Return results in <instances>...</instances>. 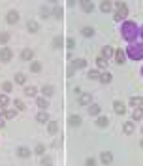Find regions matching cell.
I'll use <instances>...</instances> for the list:
<instances>
[{
  "instance_id": "obj_1",
  "label": "cell",
  "mask_w": 143,
  "mask_h": 166,
  "mask_svg": "<svg viewBox=\"0 0 143 166\" xmlns=\"http://www.w3.org/2000/svg\"><path fill=\"white\" fill-rule=\"evenodd\" d=\"M123 38L126 40V42H134L136 38H138V34H139V30H138V25L134 23V21H124V25H123Z\"/></svg>"
},
{
  "instance_id": "obj_2",
  "label": "cell",
  "mask_w": 143,
  "mask_h": 166,
  "mask_svg": "<svg viewBox=\"0 0 143 166\" xmlns=\"http://www.w3.org/2000/svg\"><path fill=\"white\" fill-rule=\"evenodd\" d=\"M126 55H128L132 61H141V59H143V43L132 42L130 46L126 47Z\"/></svg>"
},
{
  "instance_id": "obj_3",
  "label": "cell",
  "mask_w": 143,
  "mask_h": 166,
  "mask_svg": "<svg viewBox=\"0 0 143 166\" xmlns=\"http://www.w3.org/2000/svg\"><path fill=\"white\" fill-rule=\"evenodd\" d=\"M113 8H115V15H113L115 21H123V19H126V15H128V6H126L124 2H117Z\"/></svg>"
},
{
  "instance_id": "obj_4",
  "label": "cell",
  "mask_w": 143,
  "mask_h": 166,
  "mask_svg": "<svg viewBox=\"0 0 143 166\" xmlns=\"http://www.w3.org/2000/svg\"><path fill=\"white\" fill-rule=\"evenodd\" d=\"M12 59H13V53H12V49L4 46L2 49H0V61H2V62H9Z\"/></svg>"
},
{
  "instance_id": "obj_5",
  "label": "cell",
  "mask_w": 143,
  "mask_h": 166,
  "mask_svg": "<svg viewBox=\"0 0 143 166\" xmlns=\"http://www.w3.org/2000/svg\"><path fill=\"white\" fill-rule=\"evenodd\" d=\"M91 102H92V94L91 93H81L79 98H77L79 106H91Z\"/></svg>"
},
{
  "instance_id": "obj_6",
  "label": "cell",
  "mask_w": 143,
  "mask_h": 166,
  "mask_svg": "<svg viewBox=\"0 0 143 166\" xmlns=\"http://www.w3.org/2000/svg\"><path fill=\"white\" fill-rule=\"evenodd\" d=\"M6 21L9 25H15L17 21H19V12H15V9H9V12L6 13Z\"/></svg>"
},
{
  "instance_id": "obj_7",
  "label": "cell",
  "mask_w": 143,
  "mask_h": 166,
  "mask_svg": "<svg viewBox=\"0 0 143 166\" xmlns=\"http://www.w3.org/2000/svg\"><path fill=\"white\" fill-rule=\"evenodd\" d=\"M100 160H102V164H111L113 162V153L111 151H102Z\"/></svg>"
},
{
  "instance_id": "obj_8",
  "label": "cell",
  "mask_w": 143,
  "mask_h": 166,
  "mask_svg": "<svg viewBox=\"0 0 143 166\" xmlns=\"http://www.w3.org/2000/svg\"><path fill=\"white\" fill-rule=\"evenodd\" d=\"M113 112H115L117 115H124V113H126V106H124L123 102H119V100H117V102L113 104Z\"/></svg>"
},
{
  "instance_id": "obj_9",
  "label": "cell",
  "mask_w": 143,
  "mask_h": 166,
  "mask_svg": "<svg viewBox=\"0 0 143 166\" xmlns=\"http://www.w3.org/2000/svg\"><path fill=\"white\" fill-rule=\"evenodd\" d=\"M32 59H34V51H32V49H23V51H21V61H32Z\"/></svg>"
},
{
  "instance_id": "obj_10",
  "label": "cell",
  "mask_w": 143,
  "mask_h": 166,
  "mask_svg": "<svg viewBox=\"0 0 143 166\" xmlns=\"http://www.w3.org/2000/svg\"><path fill=\"white\" fill-rule=\"evenodd\" d=\"M124 57H126V53H124L123 49H117L115 55H113V59H115L117 64H124Z\"/></svg>"
},
{
  "instance_id": "obj_11",
  "label": "cell",
  "mask_w": 143,
  "mask_h": 166,
  "mask_svg": "<svg viewBox=\"0 0 143 166\" xmlns=\"http://www.w3.org/2000/svg\"><path fill=\"white\" fill-rule=\"evenodd\" d=\"M36 106L40 108V112H45V109H47V106H49V102H47L43 96H38V98H36Z\"/></svg>"
},
{
  "instance_id": "obj_12",
  "label": "cell",
  "mask_w": 143,
  "mask_h": 166,
  "mask_svg": "<svg viewBox=\"0 0 143 166\" xmlns=\"http://www.w3.org/2000/svg\"><path fill=\"white\" fill-rule=\"evenodd\" d=\"M130 106L143 108V96H130Z\"/></svg>"
},
{
  "instance_id": "obj_13",
  "label": "cell",
  "mask_w": 143,
  "mask_h": 166,
  "mask_svg": "<svg viewBox=\"0 0 143 166\" xmlns=\"http://www.w3.org/2000/svg\"><path fill=\"white\" fill-rule=\"evenodd\" d=\"M123 130H124V134H134V130H136V127H134V123L132 121H126V123L123 125Z\"/></svg>"
},
{
  "instance_id": "obj_14",
  "label": "cell",
  "mask_w": 143,
  "mask_h": 166,
  "mask_svg": "<svg viewBox=\"0 0 143 166\" xmlns=\"http://www.w3.org/2000/svg\"><path fill=\"white\" fill-rule=\"evenodd\" d=\"M109 125V119L105 117V115H98V119H96V127H100V128H105Z\"/></svg>"
},
{
  "instance_id": "obj_15",
  "label": "cell",
  "mask_w": 143,
  "mask_h": 166,
  "mask_svg": "<svg viewBox=\"0 0 143 166\" xmlns=\"http://www.w3.org/2000/svg\"><path fill=\"white\" fill-rule=\"evenodd\" d=\"M68 125L70 127H79L81 125V117L79 115H70L68 117Z\"/></svg>"
},
{
  "instance_id": "obj_16",
  "label": "cell",
  "mask_w": 143,
  "mask_h": 166,
  "mask_svg": "<svg viewBox=\"0 0 143 166\" xmlns=\"http://www.w3.org/2000/svg\"><path fill=\"white\" fill-rule=\"evenodd\" d=\"M28 155H30V149H28V147H25V146L17 147V157H21V159H27Z\"/></svg>"
},
{
  "instance_id": "obj_17",
  "label": "cell",
  "mask_w": 143,
  "mask_h": 166,
  "mask_svg": "<svg viewBox=\"0 0 143 166\" xmlns=\"http://www.w3.org/2000/svg\"><path fill=\"white\" fill-rule=\"evenodd\" d=\"M113 55H115V49H113L111 46H105V47H104V51H102V57H104L105 61H107L109 57H113Z\"/></svg>"
},
{
  "instance_id": "obj_18",
  "label": "cell",
  "mask_w": 143,
  "mask_h": 166,
  "mask_svg": "<svg viewBox=\"0 0 143 166\" xmlns=\"http://www.w3.org/2000/svg\"><path fill=\"white\" fill-rule=\"evenodd\" d=\"M41 94H43V96L55 94V87H53V85H43V87H41Z\"/></svg>"
},
{
  "instance_id": "obj_19",
  "label": "cell",
  "mask_w": 143,
  "mask_h": 166,
  "mask_svg": "<svg viewBox=\"0 0 143 166\" xmlns=\"http://www.w3.org/2000/svg\"><path fill=\"white\" fill-rule=\"evenodd\" d=\"M36 121H38V123H40V125H43V123H47V121H49V115H47V112H40V113L36 115Z\"/></svg>"
},
{
  "instance_id": "obj_20",
  "label": "cell",
  "mask_w": 143,
  "mask_h": 166,
  "mask_svg": "<svg viewBox=\"0 0 143 166\" xmlns=\"http://www.w3.org/2000/svg\"><path fill=\"white\" fill-rule=\"evenodd\" d=\"M87 112H89V115H98V113L102 112V108L98 106V104H91V106H89V109H87Z\"/></svg>"
},
{
  "instance_id": "obj_21",
  "label": "cell",
  "mask_w": 143,
  "mask_h": 166,
  "mask_svg": "<svg viewBox=\"0 0 143 166\" xmlns=\"http://www.w3.org/2000/svg\"><path fill=\"white\" fill-rule=\"evenodd\" d=\"M72 66H73V70H77V68H85V66H87V61H85V59H75V61L72 62Z\"/></svg>"
},
{
  "instance_id": "obj_22",
  "label": "cell",
  "mask_w": 143,
  "mask_h": 166,
  "mask_svg": "<svg viewBox=\"0 0 143 166\" xmlns=\"http://www.w3.org/2000/svg\"><path fill=\"white\" fill-rule=\"evenodd\" d=\"M30 72L40 74V72H41V62H38V61H32V62H30Z\"/></svg>"
},
{
  "instance_id": "obj_23",
  "label": "cell",
  "mask_w": 143,
  "mask_h": 166,
  "mask_svg": "<svg viewBox=\"0 0 143 166\" xmlns=\"http://www.w3.org/2000/svg\"><path fill=\"white\" fill-rule=\"evenodd\" d=\"M27 30H28V32H38V30H40V25L36 23V21H28V23H27Z\"/></svg>"
},
{
  "instance_id": "obj_24",
  "label": "cell",
  "mask_w": 143,
  "mask_h": 166,
  "mask_svg": "<svg viewBox=\"0 0 143 166\" xmlns=\"http://www.w3.org/2000/svg\"><path fill=\"white\" fill-rule=\"evenodd\" d=\"M100 9H102L104 13H107V12H111V9H113V4H111V2H107V0H104V2L100 4Z\"/></svg>"
},
{
  "instance_id": "obj_25",
  "label": "cell",
  "mask_w": 143,
  "mask_h": 166,
  "mask_svg": "<svg viewBox=\"0 0 143 166\" xmlns=\"http://www.w3.org/2000/svg\"><path fill=\"white\" fill-rule=\"evenodd\" d=\"M15 83H17V85H25V83H27V76L21 74V72H17V74H15Z\"/></svg>"
},
{
  "instance_id": "obj_26",
  "label": "cell",
  "mask_w": 143,
  "mask_h": 166,
  "mask_svg": "<svg viewBox=\"0 0 143 166\" xmlns=\"http://www.w3.org/2000/svg\"><path fill=\"white\" fill-rule=\"evenodd\" d=\"M36 93H38V89H36L34 85H27L25 87V94L27 96H36Z\"/></svg>"
},
{
  "instance_id": "obj_27",
  "label": "cell",
  "mask_w": 143,
  "mask_h": 166,
  "mask_svg": "<svg viewBox=\"0 0 143 166\" xmlns=\"http://www.w3.org/2000/svg\"><path fill=\"white\" fill-rule=\"evenodd\" d=\"M81 8H83V12H92L94 4L91 2V0H83V2H81Z\"/></svg>"
},
{
  "instance_id": "obj_28",
  "label": "cell",
  "mask_w": 143,
  "mask_h": 166,
  "mask_svg": "<svg viewBox=\"0 0 143 166\" xmlns=\"http://www.w3.org/2000/svg\"><path fill=\"white\" fill-rule=\"evenodd\" d=\"M62 43H64L62 36H55V38H53V47H55V49H60V47H62Z\"/></svg>"
},
{
  "instance_id": "obj_29",
  "label": "cell",
  "mask_w": 143,
  "mask_h": 166,
  "mask_svg": "<svg viewBox=\"0 0 143 166\" xmlns=\"http://www.w3.org/2000/svg\"><path fill=\"white\" fill-rule=\"evenodd\" d=\"M59 132V123L57 121H49V134H57Z\"/></svg>"
},
{
  "instance_id": "obj_30",
  "label": "cell",
  "mask_w": 143,
  "mask_h": 166,
  "mask_svg": "<svg viewBox=\"0 0 143 166\" xmlns=\"http://www.w3.org/2000/svg\"><path fill=\"white\" fill-rule=\"evenodd\" d=\"M132 119H134V121L143 119V109H141V108H136V109H134V113H132Z\"/></svg>"
},
{
  "instance_id": "obj_31",
  "label": "cell",
  "mask_w": 143,
  "mask_h": 166,
  "mask_svg": "<svg viewBox=\"0 0 143 166\" xmlns=\"http://www.w3.org/2000/svg\"><path fill=\"white\" fill-rule=\"evenodd\" d=\"M2 91H4V94L12 93V91H13V85H12V81H4V83H2Z\"/></svg>"
},
{
  "instance_id": "obj_32",
  "label": "cell",
  "mask_w": 143,
  "mask_h": 166,
  "mask_svg": "<svg viewBox=\"0 0 143 166\" xmlns=\"http://www.w3.org/2000/svg\"><path fill=\"white\" fill-rule=\"evenodd\" d=\"M15 115H17V109H9V108L4 109V119H13Z\"/></svg>"
},
{
  "instance_id": "obj_33",
  "label": "cell",
  "mask_w": 143,
  "mask_h": 166,
  "mask_svg": "<svg viewBox=\"0 0 143 166\" xmlns=\"http://www.w3.org/2000/svg\"><path fill=\"white\" fill-rule=\"evenodd\" d=\"M0 106H2L4 109H8V106H9V98H8V94H0Z\"/></svg>"
},
{
  "instance_id": "obj_34",
  "label": "cell",
  "mask_w": 143,
  "mask_h": 166,
  "mask_svg": "<svg viewBox=\"0 0 143 166\" xmlns=\"http://www.w3.org/2000/svg\"><path fill=\"white\" fill-rule=\"evenodd\" d=\"M100 79H102V83H111V79H113V76L109 74V72H104L102 76H100Z\"/></svg>"
},
{
  "instance_id": "obj_35",
  "label": "cell",
  "mask_w": 143,
  "mask_h": 166,
  "mask_svg": "<svg viewBox=\"0 0 143 166\" xmlns=\"http://www.w3.org/2000/svg\"><path fill=\"white\" fill-rule=\"evenodd\" d=\"M96 66H98V68H102V70H104L105 66H107V61H105V59L102 57V55H100V57L96 59Z\"/></svg>"
},
{
  "instance_id": "obj_36",
  "label": "cell",
  "mask_w": 143,
  "mask_h": 166,
  "mask_svg": "<svg viewBox=\"0 0 143 166\" xmlns=\"http://www.w3.org/2000/svg\"><path fill=\"white\" fill-rule=\"evenodd\" d=\"M53 17L62 19V8H60V6H55V8H53Z\"/></svg>"
},
{
  "instance_id": "obj_37",
  "label": "cell",
  "mask_w": 143,
  "mask_h": 166,
  "mask_svg": "<svg viewBox=\"0 0 143 166\" xmlns=\"http://www.w3.org/2000/svg\"><path fill=\"white\" fill-rule=\"evenodd\" d=\"M81 34H83V36H92V34H94V28H92V27H83Z\"/></svg>"
},
{
  "instance_id": "obj_38",
  "label": "cell",
  "mask_w": 143,
  "mask_h": 166,
  "mask_svg": "<svg viewBox=\"0 0 143 166\" xmlns=\"http://www.w3.org/2000/svg\"><path fill=\"white\" fill-rule=\"evenodd\" d=\"M87 76H89V79H100V76H102V74L98 72V70H91Z\"/></svg>"
},
{
  "instance_id": "obj_39",
  "label": "cell",
  "mask_w": 143,
  "mask_h": 166,
  "mask_svg": "<svg viewBox=\"0 0 143 166\" xmlns=\"http://www.w3.org/2000/svg\"><path fill=\"white\" fill-rule=\"evenodd\" d=\"M13 106H15V109H17V112H23V109L27 108L23 100H15V102H13Z\"/></svg>"
},
{
  "instance_id": "obj_40",
  "label": "cell",
  "mask_w": 143,
  "mask_h": 166,
  "mask_svg": "<svg viewBox=\"0 0 143 166\" xmlns=\"http://www.w3.org/2000/svg\"><path fill=\"white\" fill-rule=\"evenodd\" d=\"M34 153L38 155V157H41V155L45 153V146H41V143H38V146H36V149H34Z\"/></svg>"
},
{
  "instance_id": "obj_41",
  "label": "cell",
  "mask_w": 143,
  "mask_h": 166,
  "mask_svg": "<svg viewBox=\"0 0 143 166\" xmlns=\"http://www.w3.org/2000/svg\"><path fill=\"white\" fill-rule=\"evenodd\" d=\"M66 47H68L70 51L75 49V40H73V38H68V40H66Z\"/></svg>"
},
{
  "instance_id": "obj_42",
  "label": "cell",
  "mask_w": 143,
  "mask_h": 166,
  "mask_svg": "<svg viewBox=\"0 0 143 166\" xmlns=\"http://www.w3.org/2000/svg\"><path fill=\"white\" fill-rule=\"evenodd\" d=\"M0 42H2V43L9 42V34H8V32H0Z\"/></svg>"
},
{
  "instance_id": "obj_43",
  "label": "cell",
  "mask_w": 143,
  "mask_h": 166,
  "mask_svg": "<svg viewBox=\"0 0 143 166\" xmlns=\"http://www.w3.org/2000/svg\"><path fill=\"white\" fill-rule=\"evenodd\" d=\"M51 162H53L51 157H43V159H41V164H43V166H51Z\"/></svg>"
},
{
  "instance_id": "obj_44",
  "label": "cell",
  "mask_w": 143,
  "mask_h": 166,
  "mask_svg": "<svg viewBox=\"0 0 143 166\" xmlns=\"http://www.w3.org/2000/svg\"><path fill=\"white\" fill-rule=\"evenodd\" d=\"M41 17H43V19L49 17V9H47V8H41Z\"/></svg>"
},
{
  "instance_id": "obj_45",
  "label": "cell",
  "mask_w": 143,
  "mask_h": 166,
  "mask_svg": "<svg viewBox=\"0 0 143 166\" xmlns=\"http://www.w3.org/2000/svg\"><path fill=\"white\" fill-rule=\"evenodd\" d=\"M87 166H94V159H87Z\"/></svg>"
},
{
  "instance_id": "obj_46",
  "label": "cell",
  "mask_w": 143,
  "mask_h": 166,
  "mask_svg": "<svg viewBox=\"0 0 143 166\" xmlns=\"http://www.w3.org/2000/svg\"><path fill=\"white\" fill-rule=\"evenodd\" d=\"M73 72H75V70H73V66H70V68H68V76L72 77V76H73Z\"/></svg>"
},
{
  "instance_id": "obj_47",
  "label": "cell",
  "mask_w": 143,
  "mask_h": 166,
  "mask_svg": "<svg viewBox=\"0 0 143 166\" xmlns=\"http://www.w3.org/2000/svg\"><path fill=\"white\" fill-rule=\"evenodd\" d=\"M139 34H141V38H143V27H141V30H139Z\"/></svg>"
},
{
  "instance_id": "obj_48",
  "label": "cell",
  "mask_w": 143,
  "mask_h": 166,
  "mask_svg": "<svg viewBox=\"0 0 143 166\" xmlns=\"http://www.w3.org/2000/svg\"><path fill=\"white\" fill-rule=\"evenodd\" d=\"M139 146H141V147H143V140H141V142H139Z\"/></svg>"
},
{
  "instance_id": "obj_49",
  "label": "cell",
  "mask_w": 143,
  "mask_h": 166,
  "mask_svg": "<svg viewBox=\"0 0 143 166\" xmlns=\"http://www.w3.org/2000/svg\"><path fill=\"white\" fill-rule=\"evenodd\" d=\"M141 76H143V66H141Z\"/></svg>"
},
{
  "instance_id": "obj_50",
  "label": "cell",
  "mask_w": 143,
  "mask_h": 166,
  "mask_svg": "<svg viewBox=\"0 0 143 166\" xmlns=\"http://www.w3.org/2000/svg\"><path fill=\"white\" fill-rule=\"evenodd\" d=\"M141 134H143V128H141Z\"/></svg>"
}]
</instances>
